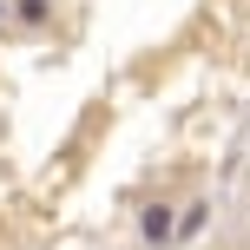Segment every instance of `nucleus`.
Wrapping results in <instances>:
<instances>
[{"mask_svg": "<svg viewBox=\"0 0 250 250\" xmlns=\"http://www.w3.org/2000/svg\"><path fill=\"white\" fill-rule=\"evenodd\" d=\"M13 20H20V26H46L53 20V0H13Z\"/></svg>", "mask_w": 250, "mask_h": 250, "instance_id": "7ed1b4c3", "label": "nucleus"}, {"mask_svg": "<svg viewBox=\"0 0 250 250\" xmlns=\"http://www.w3.org/2000/svg\"><path fill=\"white\" fill-rule=\"evenodd\" d=\"M171 237H178V204L151 198L145 211H138V244H145V250H165Z\"/></svg>", "mask_w": 250, "mask_h": 250, "instance_id": "f257e3e1", "label": "nucleus"}, {"mask_svg": "<svg viewBox=\"0 0 250 250\" xmlns=\"http://www.w3.org/2000/svg\"><path fill=\"white\" fill-rule=\"evenodd\" d=\"M204 217H211V198H191V204H178V237L171 244H191L204 230Z\"/></svg>", "mask_w": 250, "mask_h": 250, "instance_id": "f03ea898", "label": "nucleus"}]
</instances>
